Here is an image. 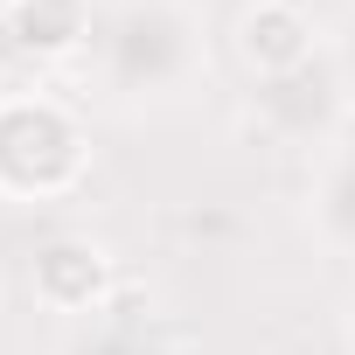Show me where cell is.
<instances>
[{
    "instance_id": "6da1fadb",
    "label": "cell",
    "mask_w": 355,
    "mask_h": 355,
    "mask_svg": "<svg viewBox=\"0 0 355 355\" xmlns=\"http://www.w3.org/2000/svg\"><path fill=\"white\" fill-rule=\"evenodd\" d=\"M98 84L119 105H174L209 77L196 0H112L91 35Z\"/></svg>"
},
{
    "instance_id": "7a4b0ae2",
    "label": "cell",
    "mask_w": 355,
    "mask_h": 355,
    "mask_svg": "<svg viewBox=\"0 0 355 355\" xmlns=\"http://www.w3.org/2000/svg\"><path fill=\"white\" fill-rule=\"evenodd\" d=\"M91 174V132L56 91L0 98V202H63Z\"/></svg>"
},
{
    "instance_id": "3957f363",
    "label": "cell",
    "mask_w": 355,
    "mask_h": 355,
    "mask_svg": "<svg viewBox=\"0 0 355 355\" xmlns=\"http://www.w3.org/2000/svg\"><path fill=\"white\" fill-rule=\"evenodd\" d=\"M251 119L279 139V146H334L341 139V125L355 119V98H348V84H341V70L327 63V49L313 56V63H300V70H286V77H265L258 91H251Z\"/></svg>"
},
{
    "instance_id": "277c9868",
    "label": "cell",
    "mask_w": 355,
    "mask_h": 355,
    "mask_svg": "<svg viewBox=\"0 0 355 355\" xmlns=\"http://www.w3.org/2000/svg\"><path fill=\"white\" fill-rule=\"evenodd\" d=\"M28 293L42 313H63V320H91L112 306L119 293V272H112V251L98 237H49L35 244L28 258Z\"/></svg>"
},
{
    "instance_id": "5b68a950",
    "label": "cell",
    "mask_w": 355,
    "mask_h": 355,
    "mask_svg": "<svg viewBox=\"0 0 355 355\" xmlns=\"http://www.w3.org/2000/svg\"><path fill=\"white\" fill-rule=\"evenodd\" d=\"M230 49L265 84V77H286V70L313 63L327 42H320V28H313V15L300 8V0H251V8L237 15V28H230Z\"/></svg>"
},
{
    "instance_id": "8992f818",
    "label": "cell",
    "mask_w": 355,
    "mask_h": 355,
    "mask_svg": "<svg viewBox=\"0 0 355 355\" xmlns=\"http://www.w3.org/2000/svg\"><path fill=\"white\" fill-rule=\"evenodd\" d=\"M0 28L21 42V56L35 70H49V63L91 49L98 8H91V0H0Z\"/></svg>"
},
{
    "instance_id": "52a82bcc",
    "label": "cell",
    "mask_w": 355,
    "mask_h": 355,
    "mask_svg": "<svg viewBox=\"0 0 355 355\" xmlns=\"http://www.w3.org/2000/svg\"><path fill=\"white\" fill-rule=\"evenodd\" d=\"M306 223L334 258H355V119L341 125L334 146L313 153V189H306Z\"/></svg>"
},
{
    "instance_id": "ba28073f",
    "label": "cell",
    "mask_w": 355,
    "mask_h": 355,
    "mask_svg": "<svg viewBox=\"0 0 355 355\" xmlns=\"http://www.w3.org/2000/svg\"><path fill=\"white\" fill-rule=\"evenodd\" d=\"M327 63L341 70V84H348V98H355V15H348V21L327 35Z\"/></svg>"
},
{
    "instance_id": "9c48e42d",
    "label": "cell",
    "mask_w": 355,
    "mask_h": 355,
    "mask_svg": "<svg viewBox=\"0 0 355 355\" xmlns=\"http://www.w3.org/2000/svg\"><path fill=\"white\" fill-rule=\"evenodd\" d=\"M341 320H348V348H355V286H348V313Z\"/></svg>"
}]
</instances>
